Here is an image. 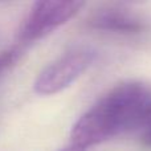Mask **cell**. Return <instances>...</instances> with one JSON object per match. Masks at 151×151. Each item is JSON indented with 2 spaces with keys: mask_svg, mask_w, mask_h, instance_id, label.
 <instances>
[{
  "mask_svg": "<svg viewBox=\"0 0 151 151\" xmlns=\"http://www.w3.org/2000/svg\"><path fill=\"white\" fill-rule=\"evenodd\" d=\"M88 25L96 31L118 35H137L145 28L141 17L130 11L117 7L102 8L94 12L89 17Z\"/></svg>",
  "mask_w": 151,
  "mask_h": 151,
  "instance_id": "277c9868",
  "label": "cell"
},
{
  "mask_svg": "<svg viewBox=\"0 0 151 151\" xmlns=\"http://www.w3.org/2000/svg\"><path fill=\"white\" fill-rule=\"evenodd\" d=\"M21 56H23V47L21 45L0 52V81L20 61Z\"/></svg>",
  "mask_w": 151,
  "mask_h": 151,
  "instance_id": "5b68a950",
  "label": "cell"
},
{
  "mask_svg": "<svg viewBox=\"0 0 151 151\" xmlns=\"http://www.w3.org/2000/svg\"><path fill=\"white\" fill-rule=\"evenodd\" d=\"M60 151H85V149H82V147H80V146H76V145H72V146L66 147V149H64V150H60Z\"/></svg>",
  "mask_w": 151,
  "mask_h": 151,
  "instance_id": "52a82bcc",
  "label": "cell"
},
{
  "mask_svg": "<svg viewBox=\"0 0 151 151\" xmlns=\"http://www.w3.org/2000/svg\"><path fill=\"white\" fill-rule=\"evenodd\" d=\"M141 139L143 142V145L146 146H151V129L146 131H142L141 133Z\"/></svg>",
  "mask_w": 151,
  "mask_h": 151,
  "instance_id": "8992f818",
  "label": "cell"
},
{
  "mask_svg": "<svg viewBox=\"0 0 151 151\" xmlns=\"http://www.w3.org/2000/svg\"><path fill=\"white\" fill-rule=\"evenodd\" d=\"M96 57L97 52L89 47H77L65 52L39 73L33 85L35 91L41 96L63 91L85 73Z\"/></svg>",
  "mask_w": 151,
  "mask_h": 151,
  "instance_id": "7a4b0ae2",
  "label": "cell"
},
{
  "mask_svg": "<svg viewBox=\"0 0 151 151\" xmlns=\"http://www.w3.org/2000/svg\"><path fill=\"white\" fill-rule=\"evenodd\" d=\"M83 1H37L32 5L17 31V41L27 45L44 39L73 19L83 8Z\"/></svg>",
  "mask_w": 151,
  "mask_h": 151,
  "instance_id": "3957f363",
  "label": "cell"
},
{
  "mask_svg": "<svg viewBox=\"0 0 151 151\" xmlns=\"http://www.w3.org/2000/svg\"><path fill=\"white\" fill-rule=\"evenodd\" d=\"M150 105V91L143 83L127 81L114 86L74 123L73 145L82 149L97 146L139 127Z\"/></svg>",
  "mask_w": 151,
  "mask_h": 151,
  "instance_id": "6da1fadb",
  "label": "cell"
}]
</instances>
